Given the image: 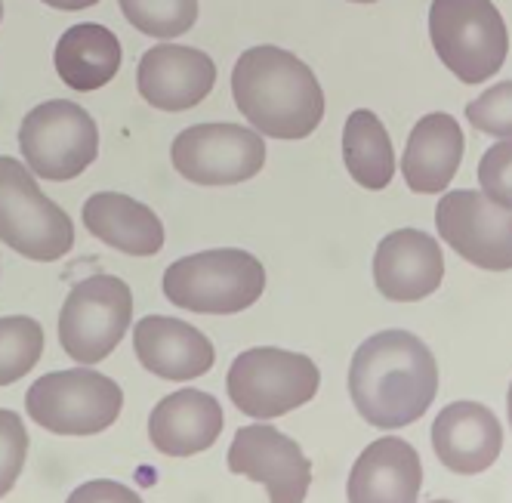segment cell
Wrapping results in <instances>:
<instances>
[{
    "label": "cell",
    "mask_w": 512,
    "mask_h": 503,
    "mask_svg": "<svg viewBox=\"0 0 512 503\" xmlns=\"http://www.w3.org/2000/svg\"><path fill=\"white\" fill-rule=\"evenodd\" d=\"M435 392V358L429 346L408 331H380L352 355L349 395L358 414L377 429H401L420 420Z\"/></svg>",
    "instance_id": "obj_1"
},
{
    "label": "cell",
    "mask_w": 512,
    "mask_h": 503,
    "mask_svg": "<svg viewBox=\"0 0 512 503\" xmlns=\"http://www.w3.org/2000/svg\"><path fill=\"white\" fill-rule=\"evenodd\" d=\"M241 115L272 139H306L324 118V90L315 71L281 47H250L232 71Z\"/></svg>",
    "instance_id": "obj_2"
},
{
    "label": "cell",
    "mask_w": 512,
    "mask_h": 503,
    "mask_svg": "<svg viewBox=\"0 0 512 503\" xmlns=\"http://www.w3.org/2000/svg\"><path fill=\"white\" fill-rule=\"evenodd\" d=\"M266 291V269L247 250L219 247L182 257L164 272V297L189 312L235 315Z\"/></svg>",
    "instance_id": "obj_3"
},
{
    "label": "cell",
    "mask_w": 512,
    "mask_h": 503,
    "mask_svg": "<svg viewBox=\"0 0 512 503\" xmlns=\"http://www.w3.org/2000/svg\"><path fill=\"white\" fill-rule=\"evenodd\" d=\"M429 38L438 59L463 84L494 78L509 50L506 22L491 0H432Z\"/></svg>",
    "instance_id": "obj_4"
},
{
    "label": "cell",
    "mask_w": 512,
    "mask_h": 503,
    "mask_svg": "<svg viewBox=\"0 0 512 503\" xmlns=\"http://www.w3.org/2000/svg\"><path fill=\"white\" fill-rule=\"evenodd\" d=\"M0 241L34 263L62 260L75 247L68 213L41 192L22 161L7 155H0Z\"/></svg>",
    "instance_id": "obj_5"
},
{
    "label": "cell",
    "mask_w": 512,
    "mask_h": 503,
    "mask_svg": "<svg viewBox=\"0 0 512 503\" xmlns=\"http://www.w3.org/2000/svg\"><path fill=\"white\" fill-rule=\"evenodd\" d=\"M321 374L309 355L275 346L241 352L229 368V399L256 420L284 417L315 399Z\"/></svg>",
    "instance_id": "obj_6"
},
{
    "label": "cell",
    "mask_w": 512,
    "mask_h": 503,
    "mask_svg": "<svg viewBox=\"0 0 512 503\" xmlns=\"http://www.w3.org/2000/svg\"><path fill=\"white\" fill-rule=\"evenodd\" d=\"M28 417L56 436H96L121 417L124 392L121 386L90 368L56 371L25 395Z\"/></svg>",
    "instance_id": "obj_7"
},
{
    "label": "cell",
    "mask_w": 512,
    "mask_h": 503,
    "mask_svg": "<svg viewBox=\"0 0 512 503\" xmlns=\"http://www.w3.org/2000/svg\"><path fill=\"white\" fill-rule=\"evenodd\" d=\"M19 149L34 176L68 183L96 161L99 130L81 105L71 99H50L25 115L19 127Z\"/></svg>",
    "instance_id": "obj_8"
},
{
    "label": "cell",
    "mask_w": 512,
    "mask_h": 503,
    "mask_svg": "<svg viewBox=\"0 0 512 503\" xmlns=\"http://www.w3.org/2000/svg\"><path fill=\"white\" fill-rule=\"evenodd\" d=\"M133 321V294L115 275H90L71 287L59 312V343L81 365L115 352Z\"/></svg>",
    "instance_id": "obj_9"
},
{
    "label": "cell",
    "mask_w": 512,
    "mask_h": 503,
    "mask_svg": "<svg viewBox=\"0 0 512 503\" xmlns=\"http://www.w3.org/2000/svg\"><path fill=\"white\" fill-rule=\"evenodd\" d=\"M170 161L198 186H238L266 164V142L241 124H195L173 139Z\"/></svg>",
    "instance_id": "obj_10"
},
{
    "label": "cell",
    "mask_w": 512,
    "mask_h": 503,
    "mask_svg": "<svg viewBox=\"0 0 512 503\" xmlns=\"http://www.w3.org/2000/svg\"><path fill=\"white\" fill-rule=\"evenodd\" d=\"M435 226L466 263L488 272L512 269V210L485 192H448L435 207Z\"/></svg>",
    "instance_id": "obj_11"
},
{
    "label": "cell",
    "mask_w": 512,
    "mask_h": 503,
    "mask_svg": "<svg viewBox=\"0 0 512 503\" xmlns=\"http://www.w3.org/2000/svg\"><path fill=\"white\" fill-rule=\"evenodd\" d=\"M229 470L266 485L269 503H303L312 485V463L303 448L269 423H253L235 433Z\"/></svg>",
    "instance_id": "obj_12"
},
{
    "label": "cell",
    "mask_w": 512,
    "mask_h": 503,
    "mask_svg": "<svg viewBox=\"0 0 512 503\" xmlns=\"http://www.w3.org/2000/svg\"><path fill=\"white\" fill-rule=\"evenodd\" d=\"M216 65L207 53L182 44H158L139 59V96L161 112H189L210 96Z\"/></svg>",
    "instance_id": "obj_13"
},
{
    "label": "cell",
    "mask_w": 512,
    "mask_h": 503,
    "mask_svg": "<svg viewBox=\"0 0 512 503\" xmlns=\"http://www.w3.org/2000/svg\"><path fill=\"white\" fill-rule=\"evenodd\" d=\"M445 260L438 241L420 229L386 235L374 254L377 291L392 303H417L442 287Z\"/></svg>",
    "instance_id": "obj_14"
},
{
    "label": "cell",
    "mask_w": 512,
    "mask_h": 503,
    "mask_svg": "<svg viewBox=\"0 0 512 503\" xmlns=\"http://www.w3.org/2000/svg\"><path fill=\"white\" fill-rule=\"evenodd\" d=\"M432 448L451 473H485L503 448L500 420L479 402H454L432 423Z\"/></svg>",
    "instance_id": "obj_15"
},
{
    "label": "cell",
    "mask_w": 512,
    "mask_h": 503,
    "mask_svg": "<svg viewBox=\"0 0 512 503\" xmlns=\"http://www.w3.org/2000/svg\"><path fill=\"white\" fill-rule=\"evenodd\" d=\"M133 346L145 371L164 380H195L213 368V343L189 321L145 315L133 328Z\"/></svg>",
    "instance_id": "obj_16"
},
{
    "label": "cell",
    "mask_w": 512,
    "mask_h": 503,
    "mask_svg": "<svg viewBox=\"0 0 512 503\" xmlns=\"http://www.w3.org/2000/svg\"><path fill=\"white\" fill-rule=\"evenodd\" d=\"M423 463L414 445L386 436L361 451L349 473V503H417Z\"/></svg>",
    "instance_id": "obj_17"
},
{
    "label": "cell",
    "mask_w": 512,
    "mask_h": 503,
    "mask_svg": "<svg viewBox=\"0 0 512 503\" xmlns=\"http://www.w3.org/2000/svg\"><path fill=\"white\" fill-rule=\"evenodd\" d=\"M223 426V408L210 392L179 389L155 405L149 417V439L167 457H192L207 451L223 433Z\"/></svg>",
    "instance_id": "obj_18"
},
{
    "label": "cell",
    "mask_w": 512,
    "mask_h": 503,
    "mask_svg": "<svg viewBox=\"0 0 512 503\" xmlns=\"http://www.w3.org/2000/svg\"><path fill=\"white\" fill-rule=\"evenodd\" d=\"M463 146H466L463 130L451 115L432 112V115L420 118L408 136L405 158H401L405 183L417 195L445 192L463 161Z\"/></svg>",
    "instance_id": "obj_19"
},
{
    "label": "cell",
    "mask_w": 512,
    "mask_h": 503,
    "mask_svg": "<svg viewBox=\"0 0 512 503\" xmlns=\"http://www.w3.org/2000/svg\"><path fill=\"white\" fill-rule=\"evenodd\" d=\"M90 235L130 257H155L164 247V223L152 207L121 192H96L84 204Z\"/></svg>",
    "instance_id": "obj_20"
},
{
    "label": "cell",
    "mask_w": 512,
    "mask_h": 503,
    "mask_svg": "<svg viewBox=\"0 0 512 503\" xmlns=\"http://www.w3.org/2000/svg\"><path fill=\"white\" fill-rule=\"evenodd\" d=\"M121 68V41L115 31L96 22H81L68 28L56 44L59 78L78 93H93L105 87Z\"/></svg>",
    "instance_id": "obj_21"
},
{
    "label": "cell",
    "mask_w": 512,
    "mask_h": 503,
    "mask_svg": "<svg viewBox=\"0 0 512 503\" xmlns=\"http://www.w3.org/2000/svg\"><path fill=\"white\" fill-rule=\"evenodd\" d=\"M343 161L349 176L361 189L380 192L392 183L395 176V152L392 139L383 127V121L368 112L358 109L346 118L343 127Z\"/></svg>",
    "instance_id": "obj_22"
},
{
    "label": "cell",
    "mask_w": 512,
    "mask_h": 503,
    "mask_svg": "<svg viewBox=\"0 0 512 503\" xmlns=\"http://www.w3.org/2000/svg\"><path fill=\"white\" fill-rule=\"evenodd\" d=\"M44 352V328L28 315L0 318V386L22 380Z\"/></svg>",
    "instance_id": "obj_23"
},
{
    "label": "cell",
    "mask_w": 512,
    "mask_h": 503,
    "mask_svg": "<svg viewBox=\"0 0 512 503\" xmlns=\"http://www.w3.org/2000/svg\"><path fill=\"white\" fill-rule=\"evenodd\" d=\"M127 22L158 41H173L198 22V0H118Z\"/></svg>",
    "instance_id": "obj_24"
},
{
    "label": "cell",
    "mask_w": 512,
    "mask_h": 503,
    "mask_svg": "<svg viewBox=\"0 0 512 503\" xmlns=\"http://www.w3.org/2000/svg\"><path fill=\"white\" fill-rule=\"evenodd\" d=\"M466 121L488 136H512V81H500L466 105Z\"/></svg>",
    "instance_id": "obj_25"
},
{
    "label": "cell",
    "mask_w": 512,
    "mask_h": 503,
    "mask_svg": "<svg viewBox=\"0 0 512 503\" xmlns=\"http://www.w3.org/2000/svg\"><path fill=\"white\" fill-rule=\"evenodd\" d=\"M28 457V433L16 411L0 408V497H7L19 482Z\"/></svg>",
    "instance_id": "obj_26"
},
{
    "label": "cell",
    "mask_w": 512,
    "mask_h": 503,
    "mask_svg": "<svg viewBox=\"0 0 512 503\" xmlns=\"http://www.w3.org/2000/svg\"><path fill=\"white\" fill-rule=\"evenodd\" d=\"M479 186L488 198L512 210V136L500 139L482 155L479 164Z\"/></svg>",
    "instance_id": "obj_27"
},
{
    "label": "cell",
    "mask_w": 512,
    "mask_h": 503,
    "mask_svg": "<svg viewBox=\"0 0 512 503\" xmlns=\"http://www.w3.org/2000/svg\"><path fill=\"white\" fill-rule=\"evenodd\" d=\"M65 503H142V497L133 488L121 485V482L93 479V482L78 485L75 491L68 494Z\"/></svg>",
    "instance_id": "obj_28"
},
{
    "label": "cell",
    "mask_w": 512,
    "mask_h": 503,
    "mask_svg": "<svg viewBox=\"0 0 512 503\" xmlns=\"http://www.w3.org/2000/svg\"><path fill=\"white\" fill-rule=\"evenodd\" d=\"M41 4H47V7H53V10H65V13H71V10H87V7H96L99 0H41Z\"/></svg>",
    "instance_id": "obj_29"
},
{
    "label": "cell",
    "mask_w": 512,
    "mask_h": 503,
    "mask_svg": "<svg viewBox=\"0 0 512 503\" xmlns=\"http://www.w3.org/2000/svg\"><path fill=\"white\" fill-rule=\"evenodd\" d=\"M506 405H509V423H512V386H509V399H506Z\"/></svg>",
    "instance_id": "obj_30"
},
{
    "label": "cell",
    "mask_w": 512,
    "mask_h": 503,
    "mask_svg": "<svg viewBox=\"0 0 512 503\" xmlns=\"http://www.w3.org/2000/svg\"><path fill=\"white\" fill-rule=\"evenodd\" d=\"M352 4H377V0H352Z\"/></svg>",
    "instance_id": "obj_31"
},
{
    "label": "cell",
    "mask_w": 512,
    "mask_h": 503,
    "mask_svg": "<svg viewBox=\"0 0 512 503\" xmlns=\"http://www.w3.org/2000/svg\"><path fill=\"white\" fill-rule=\"evenodd\" d=\"M0 19H4V0H0Z\"/></svg>",
    "instance_id": "obj_32"
},
{
    "label": "cell",
    "mask_w": 512,
    "mask_h": 503,
    "mask_svg": "<svg viewBox=\"0 0 512 503\" xmlns=\"http://www.w3.org/2000/svg\"><path fill=\"white\" fill-rule=\"evenodd\" d=\"M429 503H454V500H429Z\"/></svg>",
    "instance_id": "obj_33"
}]
</instances>
